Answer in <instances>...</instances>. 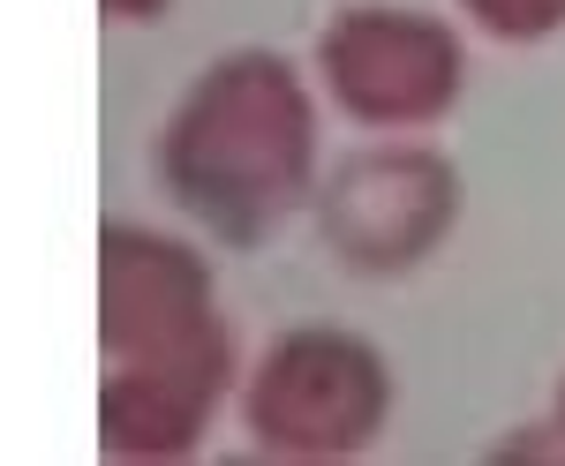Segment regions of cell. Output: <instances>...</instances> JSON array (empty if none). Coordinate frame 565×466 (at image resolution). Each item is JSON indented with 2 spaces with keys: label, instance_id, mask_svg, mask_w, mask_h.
<instances>
[{
  "label": "cell",
  "instance_id": "1",
  "mask_svg": "<svg viewBox=\"0 0 565 466\" xmlns=\"http://www.w3.org/2000/svg\"><path fill=\"white\" fill-rule=\"evenodd\" d=\"M317 113L309 84L279 53L212 61L159 136L167 196L218 241H264L309 204Z\"/></svg>",
  "mask_w": 565,
  "mask_h": 466
},
{
  "label": "cell",
  "instance_id": "2",
  "mask_svg": "<svg viewBox=\"0 0 565 466\" xmlns=\"http://www.w3.org/2000/svg\"><path fill=\"white\" fill-rule=\"evenodd\" d=\"M392 407L377 346L340 324H295L257 354L242 383V422L271 459H354Z\"/></svg>",
  "mask_w": 565,
  "mask_h": 466
},
{
  "label": "cell",
  "instance_id": "3",
  "mask_svg": "<svg viewBox=\"0 0 565 466\" xmlns=\"http://www.w3.org/2000/svg\"><path fill=\"white\" fill-rule=\"evenodd\" d=\"M452 226V173L423 143H370L348 151L317 188V234L362 279H399L445 241Z\"/></svg>",
  "mask_w": 565,
  "mask_h": 466
},
{
  "label": "cell",
  "instance_id": "4",
  "mask_svg": "<svg viewBox=\"0 0 565 466\" xmlns=\"http://www.w3.org/2000/svg\"><path fill=\"white\" fill-rule=\"evenodd\" d=\"M317 84L362 128H423L460 90V45L423 8H340L317 39Z\"/></svg>",
  "mask_w": 565,
  "mask_h": 466
},
{
  "label": "cell",
  "instance_id": "5",
  "mask_svg": "<svg viewBox=\"0 0 565 466\" xmlns=\"http://www.w3.org/2000/svg\"><path fill=\"white\" fill-rule=\"evenodd\" d=\"M204 339H218L204 256L151 226H114L106 234V346H114V361L181 354Z\"/></svg>",
  "mask_w": 565,
  "mask_h": 466
},
{
  "label": "cell",
  "instance_id": "6",
  "mask_svg": "<svg viewBox=\"0 0 565 466\" xmlns=\"http://www.w3.org/2000/svg\"><path fill=\"white\" fill-rule=\"evenodd\" d=\"M226 377H234L226 332L204 339V346H181V354L121 361L114 383H106V452H136V459H174V452H189L204 436V422H212Z\"/></svg>",
  "mask_w": 565,
  "mask_h": 466
},
{
  "label": "cell",
  "instance_id": "7",
  "mask_svg": "<svg viewBox=\"0 0 565 466\" xmlns=\"http://www.w3.org/2000/svg\"><path fill=\"white\" fill-rule=\"evenodd\" d=\"M565 0H468V15L476 23H490L498 39H535L543 23H558Z\"/></svg>",
  "mask_w": 565,
  "mask_h": 466
},
{
  "label": "cell",
  "instance_id": "8",
  "mask_svg": "<svg viewBox=\"0 0 565 466\" xmlns=\"http://www.w3.org/2000/svg\"><path fill=\"white\" fill-rule=\"evenodd\" d=\"M167 0H106V15H159Z\"/></svg>",
  "mask_w": 565,
  "mask_h": 466
}]
</instances>
